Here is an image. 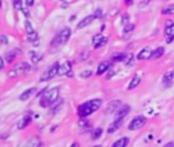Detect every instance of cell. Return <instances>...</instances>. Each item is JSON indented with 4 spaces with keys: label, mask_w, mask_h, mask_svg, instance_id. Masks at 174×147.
<instances>
[{
    "label": "cell",
    "mask_w": 174,
    "mask_h": 147,
    "mask_svg": "<svg viewBox=\"0 0 174 147\" xmlns=\"http://www.w3.org/2000/svg\"><path fill=\"white\" fill-rule=\"evenodd\" d=\"M27 39H28L29 42H35V41H37V39H38V33L34 32V33H32V34H28Z\"/></svg>",
    "instance_id": "32"
},
{
    "label": "cell",
    "mask_w": 174,
    "mask_h": 147,
    "mask_svg": "<svg viewBox=\"0 0 174 147\" xmlns=\"http://www.w3.org/2000/svg\"><path fill=\"white\" fill-rule=\"evenodd\" d=\"M165 39L167 44H170L174 40V21L172 20L165 21Z\"/></svg>",
    "instance_id": "6"
},
{
    "label": "cell",
    "mask_w": 174,
    "mask_h": 147,
    "mask_svg": "<svg viewBox=\"0 0 174 147\" xmlns=\"http://www.w3.org/2000/svg\"><path fill=\"white\" fill-rule=\"evenodd\" d=\"M124 62H125V64L126 65H131L134 64V54H129V55H126V57H125V59H124Z\"/></svg>",
    "instance_id": "30"
},
{
    "label": "cell",
    "mask_w": 174,
    "mask_h": 147,
    "mask_svg": "<svg viewBox=\"0 0 174 147\" xmlns=\"http://www.w3.org/2000/svg\"><path fill=\"white\" fill-rule=\"evenodd\" d=\"M103 134V129L102 128H98L94 130L92 132V140H97L100 137H101V135Z\"/></svg>",
    "instance_id": "25"
},
{
    "label": "cell",
    "mask_w": 174,
    "mask_h": 147,
    "mask_svg": "<svg viewBox=\"0 0 174 147\" xmlns=\"http://www.w3.org/2000/svg\"><path fill=\"white\" fill-rule=\"evenodd\" d=\"M30 69H31V65H30L28 62H21V64H18L16 68H13V69L16 72L17 75L29 72Z\"/></svg>",
    "instance_id": "15"
},
{
    "label": "cell",
    "mask_w": 174,
    "mask_h": 147,
    "mask_svg": "<svg viewBox=\"0 0 174 147\" xmlns=\"http://www.w3.org/2000/svg\"><path fill=\"white\" fill-rule=\"evenodd\" d=\"M150 1H151V0H142V1L140 2V4H139L140 8H144V7H146L150 3Z\"/></svg>",
    "instance_id": "36"
},
{
    "label": "cell",
    "mask_w": 174,
    "mask_h": 147,
    "mask_svg": "<svg viewBox=\"0 0 174 147\" xmlns=\"http://www.w3.org/2000/svg\"><path fill=\"white\" fill-rule=\"evenodd\" d=\"M4 57L6 58L7 62H8V64H10V62H11V61L14 59V58L16 57V51H10V52L7 53Z\"/></svg>",
    "instance_id": "28"
},
{
    "label": "cell",
    "mask_w": 174,
    "mask_h": 147,
    "mask_svg": "<svg viewBox=\"0 0 174 147\" xmlns=\"http://www.w3.org/2000/svg\"><path fill=\"white\" fill-rule=\"evenodd\" d=\"M135 30V25L134 24H127L124 26L123 28V32H122V35H123L124 39H129V37L131 36L132 31Z\"/></svg>",
    "instance_id": "16"
},
{
    "label": "cell",
    "mask_w": 174,
    "mask_h": 147,
    "mask_svg": "<svg viewBox=\"0 0 174 147\" xmlns=\"http://www.w3.org/2000/svg\"><path fill=\"white\" fill-rule=\"evenodd\" d=\"M35 3V0H25V4L27 6H33Z\"/></svg>",
    "instance_id": "41"
},
{
    "label": "cell",
    "mask_w": 174,
    "mask_h": 147,
    "mask_svg": "<svg viewBox=\"0 0 174 147\" xmlns=\"http://www.w3.org/2000/svg\"><path fill=\"white\" fill-rule=\"evenodd\" d=\"M122 125H123V120H114V122L109 125L108 129H107V132L109 134H112L114 132H116Z\"/></svg>",
    "instance_id": "13"
},
{
    "label": "cell",
    "mask_w": 174,
    "mask_h": 147,
    "mask_svg": "<svg viewBox=\"0 0 174 147\" xmlns=\"http://www.w3.org/2000/svg\"><path fill=\"white\" fill-rule=\"evenodd\" d=\"M36 91H37V88H29V89L25 90V92H23V94L20 96V99L21 101L28 100V99L31 97L33 94L36 93Z\"/></svg>",
    "instance_id": "19"
},
{
    "label": "cell",
    "mask_w": 174,
    "mask_h": 147,
    "mask_svg": "<svg viewBox=\"0 0 174 147\" xmlns=\"http://www.w3.org/2000/svg\"><path fill=\"white\" fill-rule=\"evenodd\" d=\"M93 147H102L101 145H95V146H93Z\"/></svg>",
    "instance_id": "48"
},
{
    "label": "cell",
    "mask_w": 174,
    "mask_h": 147,
    "mask_svg": "<svg viewBox=\"0 0 174 147\" xmlns=\"http://www.w3.org/2000/svg\"><path fill=\"white\" fill-rule=\"evenodd\" d=\"M0 41H1L2 44H7L8 43V39H7L4 35H2L1 37H0Z\"/></svg>",
    "instance_id": "40"
},
{
    "label": "cell",
    "mask_w": 174,
    "mask_h": 147,
    "mask_svg": "<svg viewBox=\"0 0 174 147\" xmlns=\"http://www.w3.org/2000/svg\"><path fill=\"white\" fill-rule=\"evenodd\" d=\"M21 12H23V13L25 14V17H30V10H29V8H27V7H25V8L21 9Z\"/></svg>",
    "instance_id": "39"
},
{
    "label": "cell",
    "mask_w": 174,
    "mask_h": 147,
    "mask_svg": "<svg viewBox=\"0 0 174 147\" xmlns=\"http://www.w3.org/2000/svg\"><path fill=\"white\" fill-rule=\"evenodd\" d=\"M89 55H90V53H89V51H85V52H83V53L80 54V60H86Z\"/></svg>",
    "instance_id": "37"
},
{
    "label": "cell",
    "mask_w": 174,
    "mask_h": 147,
    "mask_svg": "<svg viewBox=\"0 0 174 147\" xmlns=\"http://www.w3.org/2000/svg\"><path fill=\"white\" fill-rule=\"evenodd\" d=\"M147 123V119L144 116H135L131 120V122L128 125V130L129 131H136L142 129Z\"/></svg>",
    "instance_id": "5"
},
{
    "label": "cell",
    "mask_w": 174,
    "mask_h": 147,
    "mask_svg": "<svg viewBox=\"0 0 174 147\" xmlns=\"http://www.w3.org/2000/svg\"><path fill=\"white\" fill-rule=\"evenodd\" d=\"M59 88L58 87H54L52 89L45 91L43 94V96L41 97V100H40V106H42V107L46 108V107H49L51 106L55 101L58 100V97H59Z\"/></svg>",
    "instance_id": "2"
},
{
    "label": "cell",
    "mask_w": 174,
    "mask_h": 147,
    "mask_svg": "<svg viewBox=\"0 0 174 147\" xmlns=\"http://www.w3.org/2000/svg\"><path fill=\"white\" fill-rule=\"evenodd\" d=\"M174 78V69H171V71H168L164 74V76H163L162 78V82L164 84H167L170 83Z\"/></svg>",
    "instance_id": "22"
},
{
    "label": "cell",
    "mask_w": 174,
    "mask_h": 147,
    "mask_svg": "<svg viewBox=\"0 0 174 147\" xmlns=\"http://www.w3.org/2000/svg\"><path fill=\"white\" fill-rule=\"evenodd\" d=\"M79 126H80L81 129H88L89 127H91L88 121L84 120V119H81V120L80 121V122H79Z\"/></svg>",
    "instance_id": "34"
},
{
    "label": "cell",
    "mask_w": 174,
    "mask_h": 147,
    "mask_svg": "<svg viewBox=\"0 0 174 147\" xmlns=\"http://www.w3.org/2000/svg\"><path fill=\"white\" fill-rule=\"evenodd\" d=\"M32 122V116H25L23 119L18 121L17 123V129L18 130H24L25 128H27Z\"/></svg>",
    "instance_id": "14"
},
{
    "label": "cell",
    "mask_w": 174,
    "mask_h": 147,
    "mask_svg": "<svg viewBox=\"0 0 174 147\" xmlns=\"http://www.w3.org/2000/svg\"><path fill=\"white\" fill-rule=\"evenodd\" d=\"M128 21H129V16H128L127 13H124L123 16H122V17H121V23L125 26V25L129 24V23H128Z\"/></svg>",
    "instance_id": "35"
},
{
    "label": "cell",
    "mask_w": 174,
    "mask_h": 147,
    "mask_svg": "<svg viewBox=\"0 0 174 147\" xmlns=\"http://www.w3.org/2000/svg\"><path fill=\"white\" fill-rule=\"evenodd\" d=\"M122 106V101L119 100V99H116V100H112L110 101L108 104H107L106 108H105V115L107 116H110L112 115V113H114L116 111V110L121 107Z\"/></svg>",
    "instance_id": "7"
},
{
    "label": "cell",
    "mask_w": 174,
    "mask_h": 147,
    "mask_svg": "<svg viewBox=\"0 0 174 147\" xmlns=\"http://www.w3.org/2000/svg\"><path fill=\"white\" fill-rule=\"evenodd\" d=\"M163 147H174V142L171 141V142H168V143H166V144L163 146Z\"/></svg>",
    "instance_id": "44"
},
{
    "label": "cell",
    "mask_w": 174,
    "mask_h": 147,
    "mask_svg": "<svg viewBox=\"0 0 174 147\" xmlns=\"http://www.w3.org/2000/svg\"><path fill=\"white\" fill-rule=\"evenodd\" d=\"M71 35V31H70L69 28H64L62 29V30L58 33V34L55 36V38L52 40V42H51V45L52 46H60V45H63L66 42L68 41L69 37Z\"/></svg>",
    "instance_id": "3"
},
{
    "label": "cell",
    "mask_w": 174,
    "mask_h": 147,
    "mask_svg": "<svg viewBox=\"0 0 174 147\" xmlns=\"http://www.w3.org/2000/svg\"><path fill=\"white\" fill-rule=\"evenodd\" d=\"M125 57H126V55L123 54V53H117V54H114L112 56V60L113 61H122L125 59Z\"/></svg>",
    "instance_id": "27"
},
{
    "label": "cell",
    "mask_w": 174,
    "mask_h": 147,
    "mask_svg": "<svg viewBox=\"0 0 174 147\" xmlns=\"http://www.w3.org/2000/svg\"><path fill=\"white\" fill-rule=\"evenodd\" d=\"M140 83V77L136 75L135 76L134 78H132V80L130 81V83H129V85L127 87V89L128 90H132V89H135V87H138L139 86V84Z\"/></svg>",
    "instance_id": "23"
},
{
    "label": "cell",
    "mask_w": 174,
    "mask_h": 147,
    "mask_svg": "<svg viewBox=\"0 0 174 147\" xmlns=\"http://www.w3.org/2000/svg\"><path fill=\"white\" fill-rule=\"evenodd\" d=\"M24 147H43V142L39 136H34L30 139Z\"/></svg>",
    "instance_id": "11"
},
{
    "label": "cell",
    "mask_w": 174,
    "mask_h": 147,
    "mask_svg": "<svg viewBox=\"0 0 174 147\" xmlns=\"http://www.w3.org/2000/svg\"><path fill=\"white\" fill-rule=\"evenodd\" d=\"M59 62H54V64L51 65L49 69H47L45 72H44L40 77V81L41 82H46V81H49L51 79H53L55 76L58 75V71H59Z\"/></svg>",
    "instance_id": "4"
},
{
    "label": "cell",
    "mask_w": 174,
    "mask_h": 147,
    "mask_svg": "<svg viewBox=\"0 0 174 147\" xmlns=\"http://www.w3.org/2000/svg\"><path fill=\"white\" fill-rule=\"evenodd\" d=\"M70 72H71V64H70V61H65L64 64H62L60 67H59L58 76L67 75Z\"/></svg>",
    "instance_id": "12"
},
{
    "label": "cell",
    "mask_w": 174,
    "mask_h": 147,
    "mask_svg": "<svg viewBox=\"0 0 174 147\" xmlns=\"http://www.w3.org/2000/svg\"><path fill=\"white\" fill-rule=\"evenodd\" d=\"M111 67V62L109 61H103L101 62L99 65H98V68H97V75L99 76H101L103 75L106 71H108V69Z\"/></svg>",
    "instance_id": "17"
},
{
    "label": "cell",
    "mask_w": 174,
    "mask_h": 147,
    "mask_svg": "<svg viewBox=\"0 0 174 147\" xmlns=\"http://www.w3.org/2000/svg\"><path fill=\"white\" fill-rule=\"evenodd\" d=\"M94 18H95L94 16H87L86 17H84L83 20L80 21L79 25L76 26V28L77 29H83L85 27H87V26H89L92 23V21H94Z\"/></svg>",
    "instance_id": "18"
},
{
    "label": "cell",
    "mask_w": 174,
    "mask_h": 147,
    "mask_svg": "<svg viewBox=\"0 0 174 147\" xmlns=\"http://www.w3.org/2000/svg\"><path fill=\"white\" fill-rule=\"evenodd\" d=\"M0 60H1V71H2V69H4V57H1Z\"/></svg>",
    "instance_id": "45"
},
{
    "label": "cell",
    "mask_w": 174,
    "mask_h": 147,
    "mask_svg": "<svg viewBox=\"0 0 174 147\" xmlns=\"http://www.w3.org/2000/svg\"><path fill=\"white\" fill-rule=\"evenodd\" d=\"M13 7L16 10L23 9V1L21 0H13Z\"/></svg>",
    "instance_id": "31"
},
{
    "label": "cell",
    "mask_w": 174,
    "mask_h": 147,
    "mask_svg": "<svg viewBox=\"0 0 174 147\" xmlns=\"http://www.w3.org/2000/svg\"><path fill=\"white\" fill-rule=\"evenodd\" d=\"M124 3H125V5L130 6V5H132L134 1H132V0H124Z\"/></svg>",
    "instance_id": "43"
},
{
    "label": "cell",
    "mask_w": 174,
    "mask_h": 147,
    "mask_svg": "<svg viewBox=\"0 0 174 147\" xmlns=\"http://www.w3.org/2000/svg\"><path fill=\"white\" fill-rule=\"evenodd\" d=\"M72 20H76V16H71V17H70L69 21H72Z\"/></svg>",
    "instance_id": "47"
},
{
    "label": "cell",
    "mask_w": 174,
    "mask_h": 147,
    "mask_svg": "<svg viewBox=\"0 0 174 147\" xmlns=\"http://www.w3.org/2000/svg\"><path fill=\"white\" fill-rule=\"evenodd\" d=\"M25 32L28 33V34H32V33H34V28H33V25L30 23L29 21H25Z\"/></svg>",
    "instance_id": "29"
},
{
    "label": "cell",
    "mask_w": 174,
    "mask_h": 147,
    "mask_svg": "<svg viewBox=\"0 0 174 147\" xmlns=\"http://www.w3.org/2000/svg\"><path fill=\"white\" fill-rule=\"evenodd\" d=\"M131 107L128 104H124L122 105L119 108V110L117 111L116 116H115V120H123L125 116H126L129 112H130Z\"/></svg>",
    "instance_id": "9"
},
{
    "label": "cell",
    "mask_w": 174,
    "mask_h": 147,
    "mask_svg": "<svg viewBox=\"0 0 174 147\" xmlns=\"http://www.w3.org/2000/svg\"><path fill=\"white\" fill-rule=\"evenodd\" d=\"M128 142H129V139L127 137H122L114 142L111 147H126Z\"/></svg>",
    "instance_id": "20"
},
{
    "label": "cell",
    "mask_w": 174,
    "mask_h": 147,
    "mask_svg": "<svg viewBox=\"0 0 174 147\" xmlns=\"http://www.w3.org/2000/svg\"><path fill=\"white\" fill-rule=\"evenodd\" d=\"M114 75H115V72H114V71H109L108 75H107V79H110L111 77H113Z\"/></svg>",
    "instance_id": "42"
},
{
    "label": "cell",
    "mask_w": 174,
    "mask_h": 147,
    "mask_svg": "<svg viewBox=\"0 0 174 147\" xmlns=\"http://www.w3.org/2000/svg\"><path fill=\"white\" fill-rule=\"evenodd\" d=\"M30 55H31V60L33 64H38V62L43 58V55L40 53H37L36 51H31Z\"/></svg>",
    "instance_id": "24"
},
{
    "label": "cell",
    "mask_w": 174,
    "mask_h": 147,
    "mask_svg": "<svg viewBox=\"0 0 174 147\" xmlns=\"http://www.w3.org/2000/svg\"><path fill=\"white\" fill-rule=\"evenodd\" d=\"M161 13L162 14H174V4L166 6L165 8L162 9Z\"/></svg>",
    "instance_id": "26"
},
{
    "label": "cell",
    "mask_w": 174,
    "mask_h": 147,
    "mask_svg": "<svg viewBox=\"0 0 174 147\" xmlns=\"http://www.w3.org/2000/svg\"><path fill=\"white\" fill-rule=\"evenodd\" d=\"M102 105V100L101 99H92L90 101H87L85 103L80 104L77 108V115L81 119H85L89 116H91L92 113H94L95 111L101 107Z\"/></svg>",
    "instance_id": "1"
},
{
    "label": "cell",
    "mask_w": 174,
    "mask_h": 147,
    "mask_svg": "<svg viewBox=\"0 0 174 147\" xmlns=\"http://www.w3.org/2000/svg\"><path fill=\"white\" fill-rule=\"evenodd\" d=\"M93 16L95 17V18H97V17H101V16H102V10L101 9H97V10H96V12H95V13L93 14Z\"/></svg>",
    "instance_id": "38"
},
{
    "label": "cell",
    "mask_w": 174,
    "mask_h": 147,
    "mask_svg": "<svg viewBox=\"0 0 174 147\" xmlns=\"http://www.w3.org/2000/svg\"><path fill=\"white\" fill-rule=\"evenodd\" d=\"M92 74H93V72L91 71V69H86V71H83L80 73V78H84V79H87L89 78V77L92 76Z\"/></svg>",
    "instance_id": "33"
},
{
    "label": "cell",
    "mask_w": 174,
    "mask_h": 147,
    "mask_svg": "<svg viewBox=\"0 0 174 147\" xmlns=\"http://www.w3.org/2000/svg\"><path fill=\"white\" fill-rule=\"evenodd\" d=\"M165 53V48L164 47H158L156 48L153 53H152V56H151V59H158V58H160L161 56H163V54Z\"/></svg>",
    "instance_id": "21"
},
{
    "label": "cell",
    "mask_w": 174,
    "mask_h": 147,
    "mask_svg": "<svg viewBox=\"0 0 174 147\" xmlns=\"http://www.w3.org/2000/svg\"><path fill=\"white\" fill-rule=\"evenodd\" d=\"M152 53H153V51H152L150 47H145V48H143L138 54H136V59H139V60L150 59L152 56Z\"/></svg>",
    "instance_id": "10"
},
{
    "label": "cell",
    "mask_w": 174,
    "mask_h": 147,
    "mask_svg": "<svg viewBox=\"0 0 174 147\" xmlns=\"http://www.w3.org/2000/svg\"><path fill=\"white\" fill-rule=\"evenodd\" d=\"M107 42H108V38H106L102 34H96L93 37V39H92V43H93V45L96 49L104 46Z\"/></svg>",
    "instance_id": "8"
},
{
    "label": "cell",
    "mask_w": 174,
    "mask_h": 147,
    "mask_svg": "<svg viewBox=\"0 0 174 147\" xmlns=\"http://www.w3.org/2000/svg\"><path fill=\"white\" fill-rule=\"evenodd\" d=\"M70 147H80V144L77 142H73L71 145H70Z\"/></svg>",
    "instance_id": "46"
}]
</instances>
